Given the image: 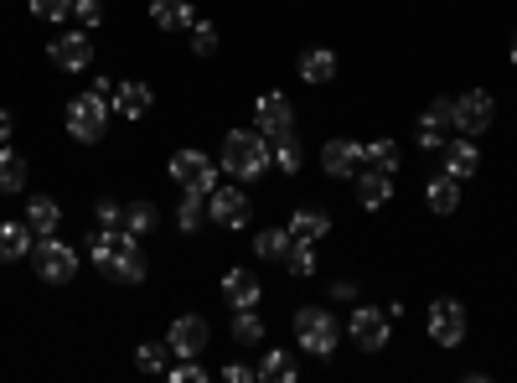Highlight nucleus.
<instances>
[{
    "label": "nucleus",
    "mask_w": 517,
    "mask_h": 383,
    "mask_svg": "<svg viewBox=\"0 0 517 383\" xmlns=\"http://www.w3.org/2000/svg\"><path fill=\"white\" fill-rule=\"evenodd\" d=\"M430 337L440 342V347H461L466 342V306L461 301H435L430 306Z\"/></svg>",
    "instance_id": "obj_13"
},
{
    "label": "nucleus",
    "mask_w": 517,
    "mask_h": 383,
    "mask_svg": "<svg viewBox=\"0 0 517 383\" xmlns=\"http://www.w3.org/2000/svg\"><path fill=\"white\" fill-rule=\"evenodd\" d=\"M202 218H207V192H187V187H181V197H176V228L181 233H197Z\"/></svg>",
    "instance_id": "obj_24"
},
{
    "label": "nucleus",
    "mask_w": 517,
    "mask_h": 383,
    "mask_svg": "<svg viewBox=\"0 0 517 383\" xmlns=\"http://www.w3.org/2000/svg\"><path fill=\"white\" fill-rule=\"evenodd\" d=\"M295 342L306 347V352H316V358H331V352H337V342H342L337 316H331L326 306H306V311L295 316Z\"/></svg>",
    "instance_id": "obj_2"
},
{
    "label": "nucleus",
    "mask_w": 517,
    "mask_h": 383,
    "mask_svg": "<svg viewBox=\"0 0 517 383\" xmlns=\"http://www.w3.org/2000/svg\"><path fill=\"white\" fill-rule=\"evenodd\" d=\"M32 264H37V280H47V285H68L78 275V254L57 239V233H42L32 244Z\"/></svg>",
    "instance_id": "obj_3"
},
{
    "label": "nucleus",
    "mask_w": 517,
    "mask_h": 383,
    "mask_svg": "<svg viewBox=\"0 0 517 383\" xmlns=\"http://www.w3.org/2000/svg\"><path fill=\"white\" fill-rule=\"evenodd\" d=\"M450 130H455V99H430V109L419 114V145L424 151H445Z\"/></svg>",
    "instance_id": "obj_11"
},
{
    "label": "nucleus",
    "mask_w": 517,
    "mask_h": 383,
    "mask_svg": "<svg viewBox=\"0 0 517 383\" xmlns=\"http://www.w3.org/2000/svg\"><path fill=\"white\" fill-rule=\"evenodd\" d=\"M135 363H140V373H166L171 368V347L166 342H140Z\"/></svg>",
    "instance_id": "obj_32"
},
{
    "label": "nucleus",
    "mask_w": 517,
    "mask_h": 383,
    "mask_svg": "<svg viewBox=\"0 0 517 383\" xmlns=\"http://www.w3.org/2000/svg\"><path fill=\"white\" fill-rule=\"evenodd\" d=\"M94 94H99V99H114V78H94Z\"/></svg>",
    "instance_id": "obj_44"
},
{
    "label": "nucleus",
    "mask_w": 517,
    "mask_h": 383,
    "mask_svg": "<svg viewBox=\"0 0 517 383\" xmlns=\"http://www.w3.org/2000/svg\"><path fill=\"white\" fill-rule=\"evenodd\" d=\"M104 125H109V99H99V94H78L73 104H68V135L73 140H104Z\"/></svg>",
    "instance_id": "obj_4"
},
{
    "label": "nucleus",
    "mask_w": 517,
    "mask_h": 383,
    "mask_svg": "<svg viewBox=\"0 0 517 383\" xmlns=\"http://www.w3.org/2000/svg\"><path fill=\"white\" fill-rule=\"evenodd\" d=\"M21 254H32V223H0V264H11Z\"/></svg>",
    "instance_id": "obj_22"
},
{
    "label": "nucleus",
    "mask_w": 517,
    "mask_h": 383,
    "mask_svg": "<svg viewBox=\"0 0 517 383\" xmlns=\"http://www.w3.org/2000/svg\"><path fill=\"white\" fill-rule=\"evenodd\" d=\"M331 296H337V301H352L357 285H352V280H337V285H331Z\"/></svg>",
    "instance_id": "obj_43"
},
{
    "label": "nucleus",
    "mask_w": 517,
    "mask_h": 383,
    "mask_svg": "<svg viewBox=\"0 0 517 383\" xmlns=\"http://www.w3.org/2000/svg\"><path fill=\"white\" fill-rule=\"evenodd\" d=\"M223 301H228L233 311L259 306V275H249V270H228V275H223Z\"/></svg>",
    "instance_id": "obj_19"
},
{
    "label": "nucleus",
    "mask_w": 517,
    "mask_h": 383,
    "mask_svg": "<svg viewBox=\"0 0 517 383\" xmlns=\"http://www.w3.org/2000/svg\"><path fill=\"white\" fill-rule=\"evenodd\" d=\"M223 378H228V383H254V378H259V368H249V363H228V368H223Z\"/></svg>",
    "instance_id": "obj_42"
},
{
    "label": "nucleus",
    "mask_w": 517,
    "mask_h": 383,
    "mask_svg": "<svg viewBox=\"0 0 517 383\" xmlns=\"http://www.w3.org/2000/svg\"><path fill=\"white\" fill-rule=\"evenodd\" d=\"M424 202H430L435 213H455L461 208V182H455L450 171H435L430 182H424Z\"/></svg>",
    "instance_id": "obj_20"
},
{
    "label": "nucleus",
    "mask_w": 517,
    "mask_h": 383,
    "mask_svg": "<svg viewBox=\"0 0 517 383\" xmlns=\"http://www.w3.org/2000/svg\"><path fill=\"white\" fill-rule=\"evenodd\" d=\"M99 228H125V208L119 202H99Z\"/></svg>",
    "instance_id": "obj_41"
},
{
    "label": "nucleus",
    "mask_w": 517,
    "mask_h": 383,
    "mask_svg": "<svg viewBox=\"0 0 517 383\" xmlns=\"http://www.w3.org/2000/svg\"><path fill=\"white\" fill-rule=\"evenodd\" d=\"M114 244H119V228H99L94 239H88V254H94V264H104V259L114 254Z\"/></svg>",
    "instance_id": "obj_37"
},
{
    "label": "nucleus",
    "mask_w": 517,
    "mask_h": 383,
    "mask_svg": "<svg viewBox=\"0 0 517 383\" xmlns=\"http://www.w3.org/2000/svg\"><path fill=\"white\" fill-rule=\"evenodd\" d=\"M290 228H269V233H259V239H254V254L259 259H280L285 264V254H290Z\"/></svg>",
    "instance_id": "obj_30"
},
{
    "label": "nucleus",
    "mask_w": 517,
    "mask_h": 383,
    "mask_svg": "<svg viewBox=\"0 0 517 383\" xmlns=\"http://www.w3.org/2000/svg\"><path fill=\"white\" fill-rule=\"evenodd\" d=\"M300 78H306V83H331V78H337V52L311 47L306 57H300Z\"/></svg>",
    "instance_id": "obj_23"
},
{
    "label": "nucleus",
    "mask_w": 517,
    "mask_h": 383,
    "mask_svg": "<svg viewBox=\"0 0 517 383\" xmlns=\"http://www.w3.org/2000/svg\"><path fill=\"white\" fill-rule=\"evenodd\" d=\"M352 182H357V202H362V208H383V202L393 197V171L362 166V171L352 176Z\"/></svg>",
    "instance_id": "obj_17"
},
{
    "label": "nucleus",
    "mask_w": 517,
    "mask_h": 383,
    "mask_svg": "<svg viewBox=\"0 0 517 383\" xmlns=\"http://www.w3.org/2000/svg\"><path fill=\"white\" fill-rule=\"evenodd\" d=\"M492 120H497V104H492V94H486V88H471V94L455 99V130H461V135L492 130Z\"/></svg>",
    "instance_id": "obj_8"
},
{
    "label": "nucleus",
    "mask_w": 517,
    "mask_h": 383,
    "mask_svg": "<svg viewBox=\"0 0 517 383\" xmlns=\"http://www.w3.org/2000/svg\"><path fill=\"white\" fill-rule=\"evenodd\" d=\"M99 270H104L114 285H140V280H145V254H140V244H135V233L119 228V244H114V254L99 264Z\"/></svg>",
    "instance_id": "obj_5"
},
{
    "label": "nucleus",
    "mask_w": 517,
    "mask_h": 383,
    "mask_svg": "<svg viewBox=\"0 0 517 383\" xmlns=\"http://www.w3.org/2000/svg\"><path fill=\"white\" fill-rule=\"evenodd\" d=\"M388 337H393V316H388V311H378V306H357V311H352V342H357L362 352L388 347Z\"/></svg>",
    "instance_id": "obj_9"
},
{
    "label": "nucleus",
    "mask_w": 517,
    "mask_h": 383,
    "mask_svg": "<svg viewBox=\"0 0 517 383\" xmlns=\"http://www.w3.org/2000/svg\"><path fill=\"white\" fill-rule=\"evenodd\" d=\"M21 187H26V161L11 145H0V192H21Z\"/></svg>",
    "instance_id": "obj_29"
},
{
    "label": "nucleus",
    "mask_w": 517,
    "mask_h": 383,
    "mask_svg": "<svg viewBox=\"0 0 517 383\" xmlns=\"http://www.w3.org/2000/svg\"><path fill=\"white\" fill-rule=\"evenodd\" d=\"M512 63H517V42H512Z\"/></svg>",
    "instance_id": "obj_46"
},
{
    "label": "nucleus",
    "mask_w": 517,
    "mask_h": 383,
    "mask_svg": "<svg viewBox=\"0 0 517 383\" xmlns=\"http://www.w3.org/2000/svg\"><path fill=\"white\" fill-rule=\"evenodd\" d=\"M212 342V327H207V316H176L171 321V332H166V347H171V358H202Z\"/></svg>",
    "instance_id": "obj_7"
},
{
    "label": "nucleus",
    "mask_w": 517,
    "mask_h": 383,
    "mask_svg": "<svg viewBox=\"0 0 517 383\" xmlns=\"http://www.w3.org/2000/svg\"><path fill=\"white\" fill-rule=\"evenodd\" d=\"M233 342H243V347H259L264 342V321L254 316V306L233 316Z\"/></svg>",
    "instance_id": "obj_31"
},
{
    "label": "nucleus",
    "mask_w": 517,
    "mask_h": 383,
    "mask_svg": "<svg viewBox=\"0 0 517 383\" xmlns=\"http://www.w3.org/2000/svg\"><path fill=\"white\" fill-rule=\"evenodd\" d=\"M445 171L455 176V182H466V176H476V166H481V156H476V145L471 140H445Z\"/></svg>",
    "instance_id": "obj_21"
},
{
    "label": "nucleus",
    "mask_w": 517,
    "mask_h": 383,
    "mask_svg": "<svg viewBox=\"0 0 517 383\" xmlns=\"http://www.w3.org/2000/svg\"><path fill=\"white\" fill-rule=\"evenodd\" d=\"M150 104H156L150 83H114V99H109V109H114V114H125V120H145Z\"/></svg>",
    "instance_id": "obj_16"
},
{
    "label": "nucleus",
    "mask_w": 517,
    "mask_h": 383,
    "mask_svg": "<svg viewBox=\"0 0 517 383\" xmlns=\"http://www.w3.org/2000/svg\"><path fill=\"white\" fill-rule=\"evenodd\" d=\"M52 63L63 68V73H83L88 63H94V42H88L83 32H68V37H57V42H52Z\"/></svg>",
    "instance_id": "obj_15"
},
{
    "label": "nucleus",
    "mask_w": 517,
    "mask_h": 383,
    "mask_svg": "<svg viewBox=\"0 0 517 383\" xmlns=\"http://www.w3.org/2000/svg\"><path fill=\"white\" fill-rule=\"evenodd\" d=\"M32 16H42V21H68V16H73V0H32Z\"/></svg>",
    "instance_id": "obj_38"
},
{
    "label": "nucleus",
    "mask_w": 517,
    "mask_h": 383,
    "mask_svg": "<svg viewBox=\"0 0 517 383\" xmlns=\"http://www.w3.org/2000/svg\"><path fill=\"white\" fill-rule=\"evenodd\" d=\"M269 145H275V166L280 171H300V161H306V156H300V140L295 135H280V140H269Z\"/></svg>",
    "instance_id": "obj_35"
},
{
    "label": "nucleus",
    "mask_w": 517,
    "mask_h": 383,
    "mask_svg": "<svg viewBox=\"0 0 517 383\" xmlns=\"http://www.w3.org/2000/svg\"><path fill=\"white\" fill-rule=\"evenodd\" d=\"M166 171H171V182L187 187V192H212L218 187V166H212L202 151H176Z\"/></svg>",
    "instance_id": "obj_6"
},
{
    "label": "nucleus",
    "mask_w": 517,
    "mask_h": 383,
    "mask_svg": "<svg viewBox=\"0 0 517 383\" xmlns=\"http://www.w3.org/2000/svg\"><path fill=\"white\" fill-rule=\"evenodd\" d=\"M207 218L223 223V228H243V223L254 218L249 192H238V187H212V192H207Z\"/></svg>",
    "instance_id": "obj_10"
},
{
    "label": "nucleus",
    "mask_w": 517,
    "mask_h": 383,
    "mask_svg": "<svg viewBox=\"0 0 517 383\" xmlns=\"http://www.w3.org/2000/svg\"><path fill=\"white\" fill-rule=\"evenodd\" d=\"M326 228H331V218H326L321 208H300V213L290 218V239L316 244V239H326Z\"/></svg>",
    "instance_id": "obj_26"
},
{
    "label": "nucleus",
    "mask_w": 517,
    "mask_h": 383,
    "mask_svg": "<svg viewBox=\"0 0 517 383\" xmlns=\"http://www.w3.org/2000/svg\"><path fill=\"white\" fill-rule=\"evenodd\" d=\"M285 270H290V275H300V280L316 275V249H311L306 239H295V244H290V254H285Z\"/></svg>",
    "instance_id": "obj_33"
},
{
    "label": "nucleus",
    "mask_w": 517,
    "mask_h": 383,
    "mask_svg": "<svg viewBox=\"0 0 517 383\" xmlns=\"http://www.w3.org/2000/svg\"><path fill=\"white\" fill-rule=\"evenodd\" d=\"M150 21L161 26V32H192V0H150Z\"/></svg>",
    "instance_id": "obj_18"
},
{
    "label": "nucleus",
    "mask_w": 517,
    "mask_h": 383,
    "mask_svg": "<svg viewBox=\"0 0 517 383\" xmlns=\"http://www.w3.org/2000/svg\"><path fill=\"white\" fill-rule=\"evenodd\" d=\"M362 166H378V171H399V145H393L388 135H383V140H368V145H362Z\"/></svg>",
    "instance_id": "obj_28"
},
{
    "label": "nucleus",
    "mask_w": 517,
    "mask_h": 383,
    "mask_svg": "<svg viewBox=\"0 0 517 383\" xmlns=\"http://www.w3.org/2000/svg\"><path fill=\"white\" fill-rule=\"evenodd\" d=\"M150 228H156V208H150V202H130L125 208V233L140 239V233H150Z\"/></svg>",
    "instance_id": "obj_34"
},
{
    "label": "nucleus",
    "mask_w": 517,
    "mask_h": 383,
    "mask_svg": "<svg viewBox=\"0 0 517 383\" xmlns=\"http://www.w3.org/2000/svg\"><path fill=\"white\" fill-rule=\"evenodd\" d=\"M73 16H78L83 26H99V21H104V6H99V0H73Z\"/></svg>",
    "instance_id": "obj_40"
},
{
    "label": "nucleus",
    "mask_w": 517,
    "mask_h": 383,
    "mask_svg": "<svg viewBox=\"0 0 517 383\" xmlns=\"http://www.w3.org/2000/svg\"><path fill=\"white\" fill-rule=\"evenodd\" d=\"M166 378H171V383H207V373H202L192 358H176V363L166 368Z\"/></svg>",
    "instance_id": "obj_39"
},
{
    "label": "nucleus",
    "mask_w": 517,
    "mask_h": 383,
    "mask_svg": "<svg viewBox=\"0 0 517 383\" xmlns=\"http://www.w3.org/2000/svg\"><path fill=\"white\" fill-rule=\"evenodd\" d=\"M254 130H264L269 140H280V135H295V109L285 94H264L254 99Z\"/></svg>",
    "instance_id": "obj_12"
},
{
    "label": "nucleus",
    "mask_w": 517,
    "mask_h": 383,
    "mask_svg": "<svg viewBox=\"0 0 517 383\" xmlns=\"http://www.w3.org/2000/svg\"><path fill=\"white\" fill-rule=\"evenodd\" d=\"M192 52H197V57L218 52V26H212V21H192Z\"/></svg>",
    "instance_id": "obj_36"
},
{
    "label": "nucleus",
    "mask_w": 517,
    "mask_h": 383,
    "mask_svg": "<svg viewBox=\"0 0 517 383\" xmlns=\"http://www.w3.org/2000/svg\"><path fill=\"white\" fill-rule=\"evenodd\" d=\"M259 378L264 383H295V358H290V352H280V347H269L264 363H259Z\"/></svg>",
    "instance_id": "obj_27"
},
{
    "label": "nucleus",
    "mask_w": 517,
    "mask_h": 383,
    "mask_svg": "<svg viewBox=\"0 0 517 383\" xmlns=\"http://www.w3.org/2000/svg\"><path fill=\"white\" fill-rule=\"evenodd\" d=\"M26 223H32L37 239H42V233H57V223H63V208H57L52 197H32V202H26Z\"/></svg>",
    "instance_id": "obj_25"
},
{
    "label": "nucleus",
    "mask_w": 517,
    "mask_h": 383,
    "mask_svg": "<svg viewBox=\"0 0 517 383\" xmlns=\"http://www.w3.org/2000/svg\"><path fill=\"white\" fill-rule=\"evenodd\" d=\"M6 140H11V114L0 109V145H6Z\"/></svg>",
    "instance_id": "obj_45"
},
{
    "label": "nucleus",
    "mask_w": 517,
    "mask_h": 383,
    "mask_svg": "<svg viewBox=\"0 0 517 383\" xmlns=\"http://www.w3.org/2000/svg\"><path fill=\"white\" fill-rule=\"evenodd\" d=\"M269 166H275V145H269L264 130H233L223 140V171L238 176V182H259Z\"/></svg>",
    "instance_id": "obj_1"
},
{
    "label": "nucleus",
    "mask_w": 517,
    "mask_h": 383,
    "mask_svg": "<svg viewBox=\"0 0 517 383\" xmlns=\"http://www.w3.org/2000/svg\"><path fill=\"white\" fill-rule=\"evenodd\" d=\"M321 166H326V176H337V182H352L362 171V145L357 140H326Z\"/></svg>",
    "instance_id": "obj_14"
}]
</instances>
